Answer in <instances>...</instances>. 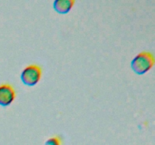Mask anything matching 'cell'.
I'll return each instance as SVG.
<instances>
[{"label": "cell", "mask_w": 155, "mask_h": 145, "mask_svg": "<svg viewBox=\"0 0 155 145\" xmlns=\"http://www.w3.org/2000/svg\"><path fill=\"white\" fill-rule=\"evenodd\" d=\"M42 73V67L39 64L33 63L26 66L21 74V79L24 85L33 86L41 79Z\"/></svg>", "instance_id": "2"}, {"label": "cell", "mask_w": 155, "mask_h": 145, "mask_svg": "<svg viewBox=\"0 0 155 145\" xmlns=\"http://www.w3.org/2000/svg\"><path fill=\"white\" fill-rule=\"evenodd\" d=\"M154 64V54L150 51H144L139 53L131 62V68L138 75L146 73Z\"/></svg>", "instance_id": "1"}, {"label": "cell", "mask_w": 155, "mask_h": 145, "mask_svg": "<svg viewBox=\"0 0 155 145\" xmlns=\"http://www.w3.org/2000/svg\"><path fill=\"white\" fill-rule=\"evenodd\" d=\"M16 98V92L13 86L8 83L0 85V105L9 106Z\"/></svg>", "instance_id": "3"}, {"label": "cell", "mask_w": 155, "mask_h": 145, "mask_svg": "<svg viewBox=\"0 0 155 145\" xmlns=\"http://www.w3.org/2000/svg\"><path fill=\"white\" fill-rule=\"evenodd\" d=\"M45 145H62V140L60 136H53L45 142Z\"/></svg>", "instance_id": "5"}, {"label": "cell", "mask_w": 155, "mask_h": 145, "mask_svg": "<svg viewBox=\"0 0 155 145\" xmlns=\"http://www.w3.org/2000/svg\"><path fill=\"white\" fill-rule=\"evenodd\" d=\"M74 0H55L53 2V8L57 13L65 14L74 7Z\"/></svg>", "instance_id": "4"}]
</instances>
